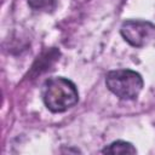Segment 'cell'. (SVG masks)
<instances>
[{"label": "cell", "instance_id": "6da1fadb", "mask_svg": "<svg viewBox=\"0 0 155 155\" xmlns=\"http://www.w3.org/2000/svg\"><path fill=\"white\" fill-rule=\"evenodd\" d=\"M42 101L52 113H63L73 108L79 101V92L70 80L54 76L45 81L42 86Z\"/></svg>", "mask_w": 155, "mask_h": 155}, {"label": "cell", "instance_id": "7a4b0ae2", "mask_svg": "<svg viewBox=\"0 0 155 155\" xmlns=\"http://www.w3.org/2000/svg\"><path fill=\"white\" fill-rule=\"evenodd\" d=\"M105 85L108 90L120 99H136L143 88L142 76L131 69H116L107 74Z\"/></svg>", "mask_w": 155, "mask_h": 155}, {"label": "cell", "instance_id": "3957f363", "mask_svg": "<svg viewBox=\"0 0 155 155\" xmlns=\"http://www.w3.org/2000/svg\"><path fill=\"white\" fill-rule=\"evenodd\" d=\"M125 41L134 47H144L155 39V24L149 21L128 19L120 28Z\"/></svg>", "mask_w": 155, "mask_h": 155}, {"label": "cell", "instance_id": "277c9868", "mask_svg": "<svg viewBox=\"0 0 155 155\" xmlns=\"http://www.w3.org/2000/svg\"><path fill=\"white\" fill-rule=\"evenodd\" d=\"M103 153L104 154H114V155L115 154H136L137 150L128 142L116 140V142H113L111 144H109L108 147H105L103 149Z\"/></svg>", "mask_w": 155, "mask_h": 155}, {"label": "cell", "instance_id": "5b68a950", "mask_svg": "<svg viewBox=\"0 0 155 155\" xmlns=\"http://www.w3.org/2000/svg\"><path fill=\"white\" fill-rule=\"evenodd\" d=\"M28 4L34 10H51L54 6L56 0H28Z\"/></svg>", "mask_w": 155, "mask_h": 155}]
</instances>
